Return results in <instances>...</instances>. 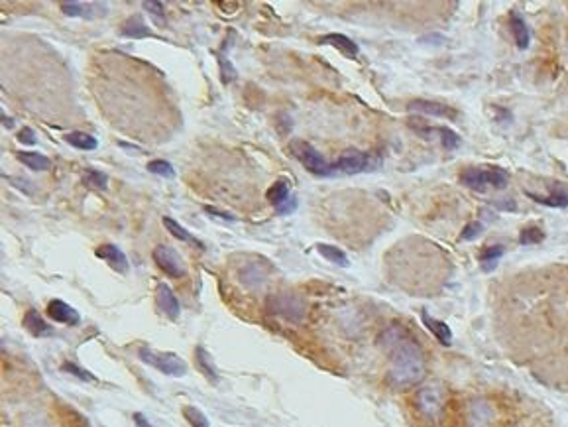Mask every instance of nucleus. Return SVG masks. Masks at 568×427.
Segmentation results:
<instances>
[{
	"mask_svg": "<svg viewBox=\"0 0 568 427\" xmlns=\"http://www.w3.org/2000/svg\"><path fill=\"white\" fill-rule=\"evenodd\" d=\"M527 195L533 199V201H537V203H541V205L557 207V209H564V207H568V189L564 187L552 189L551 195H547V197H543V195H535V193H527Z\"/></svg>",
	"mask_w": 568,
	"mask_h": 427,
	"instance_id": "obj_21",
	"label": "nucleus"
},
{
	"mask_svg": "<svg viewBox=\"0 0 568 427\" xmlns=\"http://www.w3.org/2000/svg\"><path fill=\"white\" fill-rule=\"evenodd\" d=\"M142 6H144V10L148 12L149 16H152V20H154L157 26L167 24V20H165V12H164V4H162V2H156V0H146Z\"/></svg>",
	"mask_w": 568,
	"mask_h": 427,
	"instance_id": "obj_31",
	"label": "nucleus"
},
{
	"mask_svg": "<svg viewBox=\"0 0 568 427\" xmlns=\"http://www.w3.org/2000/svg\"><path fill=\"white\" fill-rule=\"evenodd\" d=\"M146 168H148L149 173L162 175V178H173V175H175L173 165L169 164V162H165V160H152Z\"/></svg>",
	"mask_w": 568,
	"mask_h": 427,
	"instance_id": "obj_34",
	"label": "nucleus"
},
{
	"mask_svg": "<svg viewBox=\"0 0 568 427\" xmlns=\"http://www.w3.org/2000/svg\"><path fill=\"white\" fill-rule=\"evenodd\" d=\"M95 254H97V258H100V260H105V262L112 268L115 272H120V274H126L128 272V258H126V254H124L120 248L116 247V245H102V247H99L97 250H95Z\"/></svg>",
	"mask_w": 568,
	"mask_h": 427,
	"instance_id": "obj_11",
	"label": "nucleus"
},
{
	"mask_svg": "<svg viewBox=\"0 0 568 427\" xmlns=\"http://www.w3.org/2000/svg\"><path fill=\"white\" fill-rule=\"evenodd\" d=\"M510 28L513 34V40L517 43L519 50H527L529 41H531V32H529L527 22L523 20V16L519 12H511L510 14Z\"/></svg>",
	"mask_w": 568,
	"mask_h": 427,
	"instance_id": "obj_14",
	"label": "nucleus"
},
{
	"mask_svg": "<svg viewBox=\"0 0 568 427\" xmlns=\"http://www.w3.org/2000/svg\"><path fill=\"white\" fill-rule=\"evenodd\" d=\"M132 418H134V423H136V427H154L152 423H149V419L146 418L144 413H140V411H136Z\"/></svg>",
	"mask_w": 568,
	"mask_h": 427,
	"instance_id": "obj_42",
	"label": "nucleus"
},
{
	"mask_svg": "<svg viewBox=\"0 0 568 427\" xmlns=\"http://www.w3.org/2000/svg\"><path fill=\"white\" fill-rule=\"evenodd\" d=\"M265 197H268V201H270L275 209L283 205V203L291 197V195H289V181L280 180L275 181V183H272V187L268 189Z\"/></svg>",
	"mask_w": 568,
	"mask_h": 427,
	"instance_id": "obj_23",
	"label": "nucleus"
},
{
	"mask_svg": "<svg viewBox=\"0 0 568 427\" xmlns=\"http://www.w3.org/2000/svg\"><path fill=\"white\" fill-rule=\"evenodd\" d=\"M205 211H206V215L216 217V219H221V221H231V222L236 221V217H232V215H226V213H221V211H216V209H213V207H205Z\"/></svg>",
	"mask_w": 568,
	"mask_h": 427,
	"instance_id": "obj_41",
	"label": "nucleus"
},
{
	"mask_svg": "<svg viewBox=\"0 0 568 427\" xmlns=\"http://www.w3.org/2000/svg\"><path fill=\"white\" fill-rule=\"evenodd\" d=\"M120 34L124 38H132V40H142V38H152L154 36L140 16H132L130 20H126L122 28H120Z\"/></svg>",
	"mask_w": 568,
	"mask_h": 427,
	"instance_id": "obj_20",
	"label": "nucleus"
},
{
	"mask_svg": "<svg viewBox=\"0 0 568 427\" xmlns=\"http://www.w3.org/2000/svg\"><path fill=\"white\" fill-rule=\"evenodd\" d=\"M488 178H490V187L503 189L510 181V173L505 172L503 168L492 165V168H488Z\"/></svg>",
	"mask_w": 568,
	"mask_h": 427,
	"instance_id": "obj_30",
	"label": "nucleus"
},
{
	"mask_svg": "<svg viewBox=\"0 0 568 427\" xmlns=\"http://www.w3.org/2000/svg\"><path fill=\"white\" fill-rule=\"evenodd\" d=\"M407 108L415 110V113H421V115L436 116V118H451V120H454L458 116L456 108L443 105V103H435V101H411L407 105Z\"/></svg>",
	"mask_w": 568,
	"mask_h": 427,
	"instance_id": "obj_9",
	"label": "nucleus"
},
{
	"mask_svg": "<svg viewBox=\"0 0 568 427\" xmlns=\"http://www.w3.org/2000/svg\"><path fill=\"white\" fill-rule=\"evenodd\" d=\"M48 315L63 325H77L81 321V315L77 313V309H73L71 305L61 302V299H51L48 304Z\"/></svg>",
	"mask_w": 568,
	"mask_h": 427,
	"instance_id": "obj_12",
	"label": "nucleus"
},
{
	"mask_svg": "<svg viewBox=\"0 0 568 427\" xmlns=\"http://www.w3.org/2000/svg\"><path fill=\"white\" fill-rule=\"evenodd\" d=\"M219 61H221V71H223V83H231L236 79V69L232 67V63L228 61L226 58H219Z\"/></svg>",
	"mask_w": 568,
	"mask_h": 427,
	"instance_id": "obj_38",
	"label": "nucleus"
},
{
	"mask_svg": "<svg viewBox=\"0 0 568 427\" xmlns=\"http://www.w3.org/2000/svg\"><path fill=\"white\" fill-rule=\"evenodd\" d=\"M421 319H423V323H425V327L433 333L436 337V341L441 343V345H451L453 343V331L448 329V325H446L445 321H438L435 319V317H431V315H427V313H423L421 315Z\"/></svg>",
	"mask_w": 568,
	"mask_h": 427,
	"instance_id": "obj_18",
	"label": "nucleus"
},
{
	"mask_svg": "<svg viewBox=\"0 0 568 427\" xmlns=\"http://www.w3.org/2000/svg\"><path fill=\"white\" fill-rule=\"evenodd\" d=\"M317 250L322 258H327L329 262L337 264V266H348V256L338 247H330V245H317Z\"/></svg>",
	"mask_w": 568,
	"mask_h": 427,
	"instance_id": "obj_28",
	"label": "nucleus"
},
{
	"mask_svg": "<svg viewBox=\"0 0 568 427\" xmlns=\"http://www.w3.org/2000/svg\"><path fill=\"white\" fill-rule=\"evenodd\" d=\"M195 362H197V369L201 370L203 374H205V378L209 380V382L219 384L221 376H219V372H216V366L213 364L211 354L206 353L203 346H197V349H195Z\"/></svg>",
	"mask_w": 568,
	"mask_h": 427,
	"instance_id": "obj_19",
	"label": "nucleus"
},
{
	"mask_svg": "<svg viewBox=\"0 0 568 427\" xmlns=\"http://www.w3.org/2000/svg\"><path fill=\"white\" fill-rule=\"evenodd\" d=\"M482 230H484V227H482L480 222H470V225H466V227H464V230L461 232V239L462 240H474L476 237H480V235H482Z\"/></svg>",
	"mask_w": 568,
	"mask_h": 427,
	"instance_id": "obj_37",
	"label": "nucleus"
},
{
	"mask_svg": "<svg viewBox=\"0 0 568 427\" xmlns=\"http://www.w3.org/2000/svg\"><path fill=\"white\" fill-rule=\"evenodd\" d=\"M543 239L545 232L539 227H527V229L521 230V235H519V242L523 247H527V245H539Z\"/></svg>",
	"mask_w": 568,
	"mask_h": 427,
	"instance_id": "obj_33",
	"label": "nucleus"
},
{
	"mask_svg": "<svg viewBox=\"0 0 568 427\" xmlns=\"http://www.w3.org/2000/svg\"><path fill=\"white\" fill-rule=\"evenodd\" d=\"M85 183H87L89 187L107 189L108 185L107 173L99 172V170H93V168H87V170H85Z\"/></svg>",
	"mask_w": 568,
	"mask_h": 427,
	"instance_id": "obj_32",
	"label": "nucleus"
},
{
	"mask_svg": "<svg viewBox=\"0 0 568 427\" xmlns=\"http://www.w3.org/2000/svg\"><path fill=\"white\" fill-rule=\"evenodd\" d=\"M61 10H63V14H67V16L85 18V20H93V18H99L107 14L105 4H99V2H63Z\"/></svg>",
	"mask_w": 568,
	"mask_h": 427,
	"instance_id": "obj_8",
	"label": "nucleus"
},
{
	"mask_svg": "<svg viewBox=\"0 0 568 427\" xmlns=\"http://www.w3.org/2000/svg\"><path fill=\"white\" fill-rule=\"evenodd\" d=\"M138 356H140L142 362H146L149 366H154V369L159 370V372H164L167 376L182 378L187 374V362L183 361L182 356H177V354L157 353V351L149 349V346H140Z\"/></svg>",
	"mask_w": 568,
	"mask_h": 427,
	"instance_id": "obj_2",
	"label": "nucleus"
},
{
	"mask_svg": "<svg viewBox=\"0 0 568 427\" xmlns=\"http://www.w3.org/2000/svg\"><path fill=\"white\" fill-rule=\"evenodd\" d=\"M503 256V247L495 245V247H486L482 252H480V264L484 272H492L500 262V258Z\"/></svg>",
	"mask_w": 568,
	"mask_h": 427,
	"instance_id": "obj_25",
	"label": "nucleus"
},
{
	"mask_svg": "<svg viewBox=\"0 0 568 427\" xmlns=\"http://www.w3.org/2000/svg\"><path fill=\"white\" fill-rule=\"evenodd\" d=\"M61 370L67 372V374H73V376H77L79 380H85V382H95V380H97L91 372H87V370L81 369V366H77L75 362H63V364H61Z\"/></svg>",
	"mask_w": 568,
	"mask_h": 427,
	"instance_id": "obj_35",
	"label": "nucleus"
},
{
	"mask_svg": "<svg viewBox=\"0 0 568 427\" xmlns=\"http://www.w3.org/2000/svg\"><path fill=\"white\" fill-rule=\"evenodd\" d=\"M22 323H24V329L30 333V335H33V337H51L53 335V329H51V325H48L46 321L41 319V315L36 309H30V312H26L24 319H22Z\"/></svg>",
	"mask_w": 568,
	"mask_h": 427,
	"instance_id": "obj_15",
	"label": "nucleus"
},
{
	"mask_svg": "<svg viewBox=\"0 0 568 427\" xmlns=\"http://www.w3.org/2000/svg\"><path fill=\"white\" fill-rule=\"evenodd\" d=\"M156 302L157 307L162 309V313L167 315V319L177 321L179 319V313H182V305L179 299L173 294V289L167 284H159L156 292Z\"/></svg>",
	"mask_w": 568,
	"mask_h": 427,
	"instance_id": "obj_10",
	"label": "nucleus"
},
{
	"mask_svg": "<svg viewBox=\"0 0 568 427\" xmlns=\"http://www.w3.org/2000/svg\"><path fill=\"white\" fill-rule=\"evenodd\" d=\"M436 132L441 134V142L446 150H456L461 144V136L453 132L451 128H436Z\"/></svg>",
	"mask_w": 568,
	"mask_h": 427,
	"instance_id": "obj_36",
	"label": "nucleus"
},
{
	"mask_svg": "<svg viewBox=\"0 0 568 427\" xmlns=\"http://www.w3.org/2000/svg\"><path fill=\"white\" fill-rule=\"evenodd\" d=\"M415 406L425 418L436 419L445 410V390L438 384H428V386L421 388L415 396Z\"/></svg>",
	"mask_w": 568,
	"mask_h": 427,
	"instance_id": "obj_5",
	"label": "nucleus"
},
{
	"mask_svg": "<svg viewBox=\"0 0 568 427\" xmlns=\"http://www.w3.org/2000/svg\"><path fill=\"white\" fill-rule=\"evenodd\" d=\"M409 337V333H407V329L401 327V325H397V323H394V325H389V327L379 335L378 343L379 346H382V351L384 353H389L394 346H397L404 339Z\"/></svg>",
	"mask_w": 568,
	"mask_h": 427,
	"instance_id": "obj_17",
	"label": "nucleus"
},
{
	"mask_svg": "<svg viewBox=\"0 0 568 427\" xmlns=\"http://www.w3.org/2000/svg\"><path fill=\"white\" fill-rule=\"evenodd\" d=\"M319 43H329V46H335L342 56H346V58H356L358 56V46H356V41H352L348 36H345V34H327V36H322V38H319Z\"/></svg>",
	"mask_w": 568,
	"mask_h": 427,
	"instance_id": "obj_16",
	"label": "nucleus"
},
{
	"mask_svg": "<svg viewBox=\"0 0 568 427\" xmlns=\"http://www.w3.org/2000/svg\"><path fill=\"white\" fill-rule=\"evenodd\" d=\"M18 140H20V142H24V144H28V146H32V144H36V132L32 130V128H28V126H26V128H22V130H20V134H18Z\"/></svg>",
	"mask_w": 568,
	"mask_h": 427,
	"instance_id": "obj_39",
	"label": "nucleus"
},
{
	"mask_svg": "<svg viewBox=\"0 0 568 427\" xmlns=\"http://www.w3.org/2000/svg\"><path fill=\"white\" fill-rule=\"evenodd\" d=\"M65 140L73 146V148L79 150H95L99 146L97 138L91 136V134H85V132H69L65 136Z\"/></svg>",
	"mask_w": 568,
	"mask_h": 427,
	"instance_id": "obj_26",
	"label": "nucleus"
},
{
	"mask_svg": "<svg viewBox=\"0 0 568 427\" xmlns=\"http://www.w3.org/2000/svg\"><path fill=\"white\" fill-rule=\"evenodd\" d=\"M389 369H387V382L394 388L417 386L427 374L425 353L411 335L404 339L397 346L389 351Z\"/></svg>",
	"mask_w": 568,
	"mask_h": 427,
	"instance_id": "obj_1",
	"label": "nucleus"
},
{
	"mask_svg": "<svg viewBox=\"0 0 568 427\" xmlns=\"http://www.w3.org/2000/svg\"><path fill=\"white\" fill-rule=\"evenodd\" d=\"M366 165H368V156H366L364 152H358V150H346L345 154L332 164V168H335V173L354 175V173L364 172Z\"/></svg>",
	"mask_w": 568,
	"mask_h": 427,
	"instance_id": "obj_7",
	"label": "nucleus"
},
{
	"mask_svg": "<svg viewBox=\"0 0 568 427\" xmlns=\"http://www.w3.org/2000/svg\"><path fill=\"white\" fill-rule=\"evenodd\" d=\"M297 209V199L295 197H289L285 203L281 207H278V213L280 215H291L293 211Z\"/></svg>",
	"mask_w": 568,
	"mask_h": 427,
	"instance_id": "obj_40",
	"label": "nucleus"
},
{
	"mask_svg": "<svg viewBox=\"0 0 568 427\" xmlns=\"http://www.w3.org/2000/svg\"><path fill=\"white\" fill-rule=\"evenodd\" d=\"M164 225H165V229L169 230V235H173V237H175L177 240H182V242H193V245H197V247L203 248V242L195 239L193 235H189V232L183 229L179 222H175L173 219H169V217H164Z\"/></svg>",
	"mask_w": 568,
	"mask_h": 427,
	"instance_id": "obj_27",
	"label": "nucleus"
},
{
	"mask_svg": "<svg viewBox=\"0 0 568 427\" xmlns=\"http://www.w3.org/2000/svg\"><path fill=\"white\" fill-rule=\"evenodd\" d=\"M461 183L466 187L474 189L478 193H484L490 187V178H488V170L482 168H466L461 173Z\"/></svg>",
	"mask_w": 568,
	"mask_h": 427,
	"instance_id": "obj_13",
	"label": "nucleus"
},
{
	"mask_svg": "<svg viewBox=\"0 0 568 427\" xmlns=\"http://www.w3.org/2000/svg\"><path fill=\"white\" fill-rule=\"evenodd\" d=\"M154 262L157 264V268L162 272H165L169 278H183L187 274V266L183 262L182 254L172 247H156L154 248Z\"/></svg>",
	"mask_w": 568,
	"mask_h": 427,
	"instance_id": "obj_6",
	"label": "nucleus"
},
{
	"mask_svg": "<svg viewBox=\"0 0 568 427\" xmlns=\"http://www.w3.org/2000/svg\"><path fill=\"white\" fill-rule=\"evenodd\" d=\"M16 158L26 165L30 168L33 172H46L51 168V160L50 158L41 156L38 152H18Z\"/></svg>",
	"mask_w": 568,
	"mask_h": 427,
	"instance_id": "obj_22",
	"label": "nucleus"
},
{
	"mask_svg": "<svg viewBox=\"0 0 568 427\" xmlns=\"http://www.w3.org/2000/svg\"><path fill=\"white\" fill-rule=\"evenodd\" d=\"M268 307L273 315H280L283 319L291 321V323H301L307 315V305L299 296L293 294H275L268 299Z\"/></svg>",
	"mask_w": 568,
	"mask_h": 427,
	"instance_id": "obj_4",
	"label": "nucleus"
},
{
	"mask_svg": "<svg viewBox=\"0 0 568 427\" xmlns=\"http://www.w3.org/2000/svg\"><path fill=\"white\" fill-rule=\"evenodd\" d=\"M183 418L187 419V423L191 427H211L205 413L199 410V408H195V406H185L183 408Z\"/></svg>",
	"mask_w": 568,
	"mask_h": 427,
	"instance_id": "obj_29",
	"label": "nucleus"
},
{
	"mask_svg": "<svg viewBox=\"0 0 568 427\" xmlns=\"http://www.w3.org/2000/svg\"><path fill=\"white\" fill-rule=\"evenodd\" d=\"M291 152L295 154V158L301 162V164L313 173V175H319V178H329V175H335V168L332 164H329L325 158L317 152V150L309 144V142H303V140H295L291 142Z\"/></svg>",
	"mask_w": 568,
	"mask_h": 427,
	"instance_id": "obj_3",
	"label": "nucleus"
},
{
	"mask_svg": "<svg viewBox=\"0 0 568 427\" xmlns=\"http://www.w3.org/2000/svg\"><path fill=\"white\" fill-rule=\"evenodd\" d=\"M265 276H268V272L260 270L256 264H248L246 268L240 272V279L246 284L248 288H260L265 282Z\"/></svg>",
	"mask_w": 568,
	"mask_h": 427,
	"instance_id": "obj_24",
	"label": "nucleus"
}]
</instances>
